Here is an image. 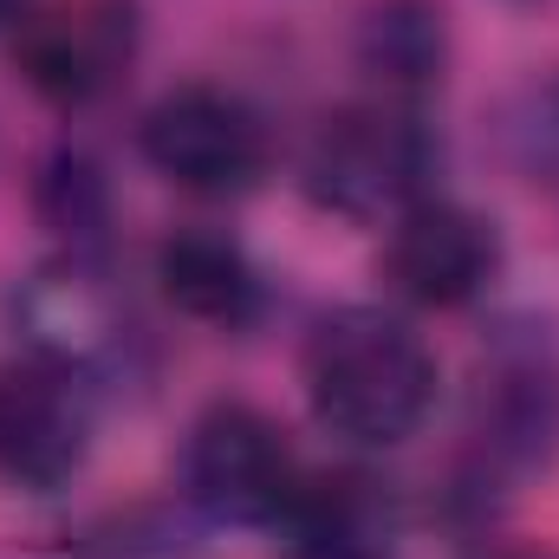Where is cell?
Returning <instances> with one entry per match:
<instances>
[{
  "mask_svg": "<svg viewBox=\"0 0 559 559\" xmlns=\"http://www.w3.org/2000/svg\"><path fill=\"white\" fill-rule=\"evenodd\" d=\"M312 417L358 449H397L436 411V358L391 312H332L306 345Z\"/></svg>",
  "mask_w": 559,
  "mask_h": 559,
  "instance_id": "6da1fadb",
  "label": "cell"
},
{
  "mask_svg": "<svg viewBox=\"0 0 559 559\" xmlns=\"http://www.w3.org/2000/svg\"><path fill=\"white\" fill-rule=\"evenodd\" d=\"M429 169H436V143L397 105L338 111L306 143V195L345 222L404 215L411 202H423Z\"/></svg>",
  "mask_w": 559,
  "mask_h": 559,
  "instance_id": "7a4b0ae2",
  "label": "cell"
},
{
  "mask_svg": "<svg viewBox=\"0 0 559 559\" xmlns=\"http://www.w3.org/2000/svg\"><path fill=\"white\" fill-rule=\"evenodd\" d=\"M182 488L209 521L280 527V514L299 495V468H293V449L267 411L209 404L189 429V449H182Z\"/></svg>",
  "mask_w": 559,
  "mask_h": 559,
  "instance_id": "3957f363",
  "label": "cell"
},
{
  "mask_svg": "<svg viewBox=\"0 0 559 559\" xmlns=\"http://www.w3.org/2000/svg\"><path fill=\"white\" fill-rule=\"evenodd\" d=\"M138 150L156 176L189 195H241L267 169L261 118L222 85H176L163 92L138 124Z\"/></svg>",
  "mask_w": 559,
  "mask_h": 559,
  "instance_id": "277c9868",
  "label": "cell"
},
{
  "mask_svg": "<svg viewBox=\"0 0 559 559\" xmlns=\"http://www.w3.org/2000/svg\"><path fill=\"white\" fill-rule=\"evenodd\" d=\"M138 52V7L131 0H66L46 13H26L13 26V59L26 85L52 105H92L105 98Z\"/></svg>",
  "mask_w": 559,
  "mask_h": 559,
  "instance_id": "5b68a950",
  "label": "cell"
},
{
  "mask_svg": "<svg viewBox=\"0 0 559 559\" xmlns=\"http://www.w3.org/2000/svg\"><path fill=\"white\" fill-rule=\"evenodd\" d=\"M92 411L72 371L26 358L0 365V481L26 495H52L85 468Z\"/></svg>",
  "mask_w": 559,
  "mask_h": 559,
  "instance_id": "8992f818",
  "label": "cell"
},
{
  "mask_svg": "<svg viewBox=\"0 0 559 559\" xmlns=\"http://www.w3.org/2000/svg\"><path fill=\"white\" fill-rule=\"evenodd\" d=\"M501 267V241H495V222H481L475 209L462 202H411L391 228V248H384V274L404 299L417 306H468Z\"/></svg>",
  "mask_w": 559,
  "mask_h": 559,
  "instance_id": "52a82bcc",
  "label": "cell"
},
{
  "mask_svg": "<svg viewBox=\"0 0 559 559\" xmlns=\"http://www.w3.org/2000/svg\"><path fill=\"white\" fill-rule=\"evenodd\" d=\"M13 325L26 332L33 358L59 365L72 378L92 365H111L124 345V306L85 261H59V267L26 280L13 293Z\"/></svg>",
  "mask_w": 559,
  "mask_h": 559,
  "instance_id": "ba28073f",
  "label": "cell"
},
{
  "mask_svg": "<svg viewBox=\"0 0 559 559\" xmlns=\"http://www.w3.org/2000/svg\"><path fill=\"white\" fill-rule=\"evenodd\" d=\"M475 436L495 468H547L559 455V358L540 345H508L481 371Z\"/></svg>",
  "mask_w": 559,
  "mask_h": 559,
  "instance_id": "9c48e42d",
  "label": "cell"
},
{
  "mask_svg": "<svg viewBox=\"0 0 559 559\" xmlns=\"http://www.w3.org/2000/svg\"><path fill=\"white\" fill-rule=\"evenodd\" d=\"M156 280H163L169 306L189 312V319H202V325H228L235 332V325H248L261 312V274H254V261L228 235H215V228L169 235L156 248Z\"/></svg>",
  "mask_w": 559,
  "mask_h": 559,
  "instance_id": "30bf717a",
  "label": "cell"
},
{
  "mask_svg": "<svg viewBox=\"0 0 559 559\" xmlns=\"http://www.w3.org/2000/svg\"><path fill=\"white\" fill-rule=\"evenodd\" d=\"M358 66L391 98H417L429 85H442V66H449L442 7L436 0H371L358 20Z\"/></svg>",
  "mask_w": 559,
  "mask_h": 559,
  "instance_id": "8fae6325",
  "label": "cell"
},
{
  "mask_svg": "<svg viewBox=\"0 0 559 559\" xmlns=\"http://www.w3.org/2000/svg\"><path fill=\"white\" fill-rule=\"evenodd\" d=\"M293 559H384L391 534L365 481H299L293 508L280 514Z\"/></svg>",
  "mask_w": 559,
  "mask_h": 559,
  "instance_id": "7c38bea8",
  "label": "cell"
},
{
  "mask_svg": "<svg viewBox=\"0 0 559 559\" xmlns=\"http://www.w3.org/2000/svg\"><path fill=\"white\" fill-rule=\"evenodd\" d=\"M33 209L39 222L72 248V261L98 254L105 248V228H111V189L98 176V163L85 150H52L33 176Z\"/></svg>",
  "mask_w": 559,
  "mask_h": 559,
  "instance_id": "4fadbf2b",
  "label": "cell"
},
{
  "mask_svg": "<svg viewBox=\"0 0 559 559\" xmlns=\"http://www.w3.org/2000/svg\"><path fill=\"white\" fill-rule=\"evenodd\" d=\"M20 20H26V0H0V33L20 26Z\"/></svg>",
  "mask_w": 559,
  "mask_h": 559,
  "instance_id": "5bb4252c",
  "label": "cell"
}]
</instances>
